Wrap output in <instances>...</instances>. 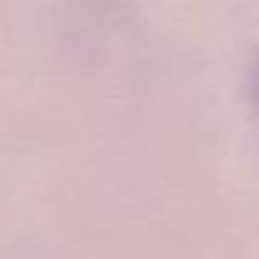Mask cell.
Instances as JSON below:
<instances>
[{
  "mask_svg": "<svg viewBox=\"0 0 259 259\" xmlns=\"http://www.w3.org/2000/svg\"><path fill=\"white\" fill-rule=\"evenodd\" d=\"M251 92H253V103H256V112H259V53L251 64Z\"/></svg>",
  "mask_w": 259,
  "mask_h": 259,
  "instance_id": "obj_1",
  "label": "cell"
}]
</instances>
